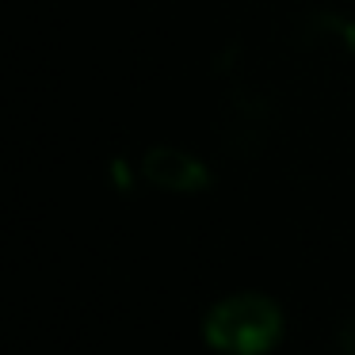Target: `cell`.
Returning a JSON list of instances; mask_svg holds the SVG:
<instances>
[{
  "mask_svg": "<svg viewBox=\"0 0 355 355\" xmlns=\"http://www.w3.org/2000/svg\"><path fill=\"white\" fill-rule=\"evenodd\" d=\"M202 340L218 355H268L283 340V309L268 294H230L207 309Z\"/></svg>",
  "mask_w": 355,
  "mask_h": 355,
  "instance_id": "cell-1",
  "label": "cell"
},
{
  "mask_svg": "<svg viewBox=\"0 0 355 355\" xmlns=\"http://www.w3.org/2000/svg\"><path fill=\"white\" fill-rule=\"evenodd\" d=\"M141 172L153 187L172 195H195L210 187V172L207 164L199 161L195 153H184V149L172 146H153L146 157H141Z\"/></svg>",
  "mask_w": 355,
  "mask_h": 355,
  "instance_id": "cell-2",
  "label": "cell"
}]
</instances>
